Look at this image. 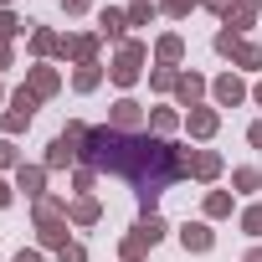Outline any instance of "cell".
Here are the masks:
<instances>
[{"mask_svg": "<svg viewBox=\"0 0 262 262\" xmlns=\"http://www.w3.org/2000/svg\"><path fill=\"white\" fill-rule=\"evenodd\" d=\"M226 6L231 0H201V11H211V16H226Z\"/></svg>", "mask_w": 262, "mask_h": 262, "instance_id": "41", "label": "cell"}, {"mask_svg": "<svg viewBox=\"0 0 262 262\" xmlns=\"http://www.w3.org/2000/svg\"><path fill=\"white\" fill-rule=\"evenodd\" d=\"M6 67H16V47H11V41H0V72H6Z\"/></svg>", "mask_w": 262, "mask_h": 262, "instance_id": "40", "label": "cell"}, {"mask_svg": "<svg viewBox=\"0 0 262 262\" xmlns=\"http://www.w3.org/2000/svg\"><path fill=\"white\" fill-rule=\"evenodd\" d=\"M180 62H185V36H180V31H165V36L155 41V67H175V72H180Z\"/></svg>", "mask_w": 262, "mask_h": 262, "instance_id": "13", "label": "cell"}, {"mask_svg": "<svg viewBox=\"0 0 262 262\" xmlns=\"http://www.w3.org/2000/svg\"><path fill=\"white\" fill-rule=\"evenodd\" d=\"M31 216H36V226H41V221H67V195L47 190L41 201H31Z\"/></svg>", "mask_w": 262, "mask_h": 262, "instance_id": "19", "label": "cell"}, {"mask_svg": "<svg viewBox=\"0 0 262 262\" xmlns=\"http://www.w3.org/2000/svg\"><path fill=\"white\" fill-rule=\"evenodd\" d=\"M26 88L47 103V98H57V93H62V72H57L52 62H36V67H26Z\"/></svg>", "mask_w": 262, "mask_h": 262, "instance_id": "8", "label": "cell"}, {"mask_svg": "<svg viewBox=\"0 0 262 262\" xmlns=\"http://www.w3.org/2000/svg\"><path fill=\"white\" fill-rule=\"evenodd\" d=\"M31 118H36V108H6V113H0V134H6V139L26 134V128H31Z\"/></svg>", "mask_w": 262, "mask_h": 262, "instance_id": "22", "label": "cell"}, {"mask_svg": "<svg viewBox=\"0 0 262 262\" xmlns=\"http://www.w3.org/2000/svg\"><path fill=\"white\" fill-rule=\"evenodd\" d=\"M103 77H108V67H103V62H82V67L72 72V88H77V93H98V88H103Z\"/></svg>", "mask_w": 262, "mask_h": 262, "instance_id": "20", "label": "cell"}, {"mask_svg": "<svg viewBox=\"0 0 262 262\" xmlns=\"http://www.w3.org/2000/svg\"><path fill=\"white\" fill-rule=\"evenodd\" d=\"M221 170H226V160H221L216 149H195V155H190V180L216 185V180H221Z\"/></svg>", "mask_w": 262, "mask_h": 262, "instance_id": "12", "label": "cell"}, {"mask_svg": "<svg viewBox=\"0 0 262 262\" xmlns=\"http://www.w3.org/2000/svg\"><path fill=\"white\" fill-rule=\"evenodd\" d=\"M41 165H47V170H72V165H77V149L57 134V139L47 144V160H41Z\"/></svg>", "mask_w": 262, "mask_h": 262, "instance_id": "21", "label": "cell"}, {"mask_svg": "<svg viewBox=\"0 0 262 262\" xmlns=\"http://www.w3.org/2000/svg\"><path fill=\"white\" fill-rule=\"evenodd\" d=\"M231 190H236V195H257V190H262V170H257V165H236V170H231Z\"/></svg>", "mask_w": 262, "mask_h": 262, "instance_id": "23", "label": "cell"}, {"mask_svg": "<svg viewBox=\"0 0 262 262\" xmlns=\"http://www.w3.org/2000/svg\"><path fill=\"white\" fill-rule=\"evenodd\" d=\"M11 262H47V252H41V247H21Z\"/></svg>", "mask_w": 262, "mask_h": 262, "instance_id": "38", "label": "cell"}, {"mask_svg": "<svg viewBox=\"0 0 262 262\" xmlns=\"http://www.w3.org/2000/svg\"><path fill=\"white\" fill-rule=\"evenodd\" d=\"M190 11H201V0H160V16H170V21H185Z\"/></svg>", "mask_w": 262, "mask_h": 262, "instance_id": "32", "label": "cell"}, {"mask_svg": "<svg viewBox=\"0 0 262 262\" xmlns=\"http://www.w3.org/2000/svg\"><path fill=\"white\" fill-rule=\"evenodd\" d=\"M67 226H72V221H41V226H36V247H41V252H62V247L72 242Z\"/></svg>", "mask_w": 262, "mask_h": 262, "instance_id": "18", "label": "cell"}, {"mask_svg": "<svg viewBox=\"0 0 262 262\" xmlns=\"http://www.w3.org/2000/svg\"><path fill=\"white\" fill-rule=\"evenodd\" d=\"M180 247L190 252V257H206L211 247H216V231H211V221L201 216V221H185L180 226Z\"/></svg>", "mask_w": 262, "mask_h": 262, "instance_id": "9", "label": "cell"}, {"mask_svg": "<svg viewBox=\"0 0 262 262\" xmlns=\"http://www.w3.org/2000/svg\"><path fill=\"white\" fill-rule=\"evenodd\" d=\"M175 77H180L175 67H149V88H155L160 98H175Z\"/></svg>", "mask_w": 262, "mask_h": 262, "instance_id": "28", "label": "cell"}, {"mask_svg": "<svg viewBox=\"0 0 262 262\" xmlns=\"http://www.w3.org/2000/svg\"><path fill=\"white\" fill-rule=\"evenodd\" d=\"M242 41H247V36H236V31H226V26H221V31L211 36V47H216V57H236V52H242Z\"/></svg>", "mask_w": 262, "mask_h": 262, "instance_id": "31", "label": "cell"}, {"mask_svg": "<svg viewBox=\"0 0 262 262\" xmlns=\"http://www.w3.org/2000/svg\"><path fill=\"white\" fill-rule=\"evenodd\" d=\"M98 190V170L93 165H72V195H93Z\"/></svg>", "mask_w": 262, "mask_h": 262, "instance_id": "29", "label": "cell"}, {"mask_svg": "<svg viewBox=\"0 0 262 262\" xmlns=\"http://www.w3.org/2000/svg\"><path fill=\"white\" fill-rule=\"evenodd\" d=\"M26 160H21V149H16V139H6L0 134V170H21Z\"/></svg>", "mask_w": 262, "mask_h": 262, "instance_id": "34", "label": "cell"}, {"mask_svg": "<svg viewBox=\"0 0 262 262\" xmlns=\"http://www.w3.org/2000/svg\"><path fill=\"white\" fill-rule=\"evenodd\" d=\"M11 206H16V180L0 175V211H11Z\"/></svg>", "mask_w": 262, "mask_h": 262, "instance_id": "37", "label": "cell"}, {"mask_svg": "<svg viewBox=\"0 0 262 262\" xmlns=\"http://www.w3.org/2000/svg\"><path fill=\"white\" fill-rule=\"evenodd\" d=\"M57 262H88V247H82V242H67V247L57 252Z\"/></svg>", "mask_w": 262, "mask_h": 262, "instance_id": "35", "label": "cell"}, {"mask_svg": "<svg viewBox=\"0 0 262 262\" xmlns=\"http://www.w3.org/2000/svg\"><path fill=\"white\" fill-rule=\"evenodd\" d=\"M0 103H6V88H0Z\"/></svg>", "mask_w": 262, "mask_h": 262, "instance_id": "46", "label": "cell"}, {"mask_svg": "<svg viewBox=\"0 0 262 262\" xmlns=\"http://www.w3.org/2000/svg\"><path fill=\"white\" fill-rule=\"evenodd\" d=\"M47 175H52L47 165H21V170H16V190H21L26 201H41V195H47Z\"/></svg>", "mask_w": 262, "mask_h": 262, "instance_id": "14", "label": "cell"}, {"mask_svg": "<svg viewBox=\"0 0 262 262\" xmlns=\"http://www.w3.org/2000/svg\"><path fill=\"white\" fill-rule=\"evenodd\" d=\"M236 226H242V231H247V236H262V206H257V201H252V206H247V211H242V216H236Z\"/></svg>", "mask_w": 262, "mask_h": 262, "instance_id": "33", "label": "cell"}, {"mask_svg": "<svg viewBox=\"0 0 262 262\" xmlns=\"http://www.w3.org/2000/svg\"><path fill=\"white\" fill-rule=\"evenodd\" d=\"M108 128H118V134H144V128H149V113H144V103L123 93V98L108 108Z\"/></svg>", "mask_w": 262, "mask_h": 262, "instance_id": "3", "label": "cell"}, {"mask_svg": "<svg viewBox=\"0 0 262 262\" xmlns=\"http://www.w3.org/2000/svg\"><path fill=\"white\" fill-rule=\"evenodd\" d=\"M57 6H62V16H88L93 0H57Z\"/></svg>", "mask_w": 262, "mask_h": 262, "instance_id": "36", "label": "cell"}, {"mask_svg": "<svg viewBox=\"0 0 262 262\" xmlns=\"http://www.w3.org/2000/svg\"><path fill=\"white\" fill-rule=\"evenodd\" d=\"M190 144H175V139H160V134H118L108 123H93L88 139H82V165H93L98 175H118L134 185L139 195V216H155L160 195L190 175Z\"/></svg>", "mask_w": 262, "mask_h": 262, "instance_id": "1", "label": "cell"}, {"mask_svg": "<svg viewBox=\"0 0 262 262\" xmlns=\"http://www.w3.org/2000/svg\"><path fill=\"white\" fill-rule=\"evenodd\" d=\"M98 47H103L98 31H72V36H62V52H57V57L82 67V62H98Z\"/></svg>", "mask_w": 262, "mask_h": 262, "instance_id": "6", "label": "cell"}, {"mask_svg": "<svg viewBox=\"0 0 262 262\" xmlns=\"http://www.w3.org/2000/svg\"><path fill=\"white\" fill-rule=\"evenodd\" d=\"M26 47H31V57H36V62H52V57L62 52V36H57L52 26H36V31L26 36Z\"/></svg>", "mask_w": 262, "mask_h": 262, "instance_id": "17", "label": "cell"}, {"mask_svg": "<svg viewBox=\"0 0 262 262\" xmlns=\"http://www.w3.org/2000/svg\"><path fill=\"white\" fill-rule=\"evenodd\" d=\"M252 103H257V108H262V77H257V88H252Z\"/></svg>", "mask_w": 262, "mask_h": 262, "instance_id": "43", "label": "cell"}, {"mask_svg": "<svg viewBox=\"0 0 262 262\" xmlns=\"http://www.w3.org/2000/svg\"><path fill=\"white\" fill-rule=\"evenodd\" d=\"M236 72H262V41H242V52L231 57Z\"/></svg>", "mask_w": 262, "mask_h": 262, "instance_id": "27", "label": "cell"}, {"mask_svg": "<svg viewBox=\"0 0 262 262\" xmlns=\"http://www.w3.org/2000/svg\"><path fill=\"white\" fill-rule=\"evenodd\" d=\"M252 98V88L242 82V72H221V77H211V103L216 108H242Z\"/></svg>", "mask_w": 262, "mask_h": 262, "instance_id": "5", "label": "cell"}, {"mask_svg": "<svg viewBox=\"0 0 262 262\" xmlns=\"http://www.w3.org/2000/svg\"><path fill=\"white\" fill-rule=\"evenodd\" d=\"M98 36L113 41V47H123V41H128V16H123L118 6H103V11H98Z\"/></svg>", "mask_w": 262, "mask_h": 262, "instance_id": "11", "label": "cell"}, {"mask_svg": "<svg viewBox=\"0 0 262 262\" xmlns=\"http://www.w3.org/2000/svg\"><path fill=\"white\" fill-rule=\"evenodd\" d=\"M201 216H206V221H226V216H231V190H206Z\"/></svg>", "mask_w": 262, "mask_h": 262, "instance_id": "24", "label": "cell"}, {"mask_svg": "<svg viewBox=\"0 0 262 262\" xmlns=\"http://www.w3.org/2000/svg\"><path fill=\"white\" fill-rule=\"evenodd\" d=\"M67 221L72 226H98L103 221V201L98 195H72L67 201Z\"/></svg>", "mask_w": 262, "mask_h": 262, "instance_id": "15", "label": "cell"}, {"mask_svg": "<svg viewBox=\"0 0 262 262\" xmlns=\"http://www.w3.org/2000/svg\"><path fill=\"white\" fill-rule=\"evenodd\" d=\"M236 6H247L252 16H262V0H236Z\"/></svg>", "mask_w": 262, "mask_h": 262, "instance_id": "42", "label": "cell"}, {"mask_svg": "<svg viewBox=\"0 0 262 262\" xmlns=\"http://www.w3.org/2000/svg\"><path fill=\"white\" fill-rule=\"evenodd\" d=\"M185 134H190L195 144H211V139L221 134V108H216V103L190 108V113H185Z\"/></svg>", "mask_w": 262, "mask_h": 262, "instance_id": "4", "label": "cell"}, {"mask_svg": "<svg viewBox=\"0 0 262 262\" xmlns=\"http://www.w3.org/2000/svg\"><path fill=\"white\" fill-rule=\"evenodd\" d=\"M252 21H257V16H252L247 6H236V0L226 6V16H221V26H226V31H236V36H247V31H252Z\"/></svg>", "mask_w": 262, "mask_h": 262, "instance_id": "26", "label": "cell"}, {"mask_svg": "<svg viewBox=\"0 0 262 262\" xmlns=\"http://www.w3.org/2000/svg\"><path fill=\"white\" fill-rule=\"evenodd\" d=\"M175 128H185V113H180L175 103H160V108H149V134H160V139H170Z\"/></svg>", "mask_w": 262, "mask_h": 262, "instance_id": "16", "label": "cell"}, {"mask_svg": "<svg viewBox=\"0 0 262 262\" xmlns=\"http://www.w3.org/2000/svg\"><path fill=\"white\" fill-rule=\"evenodd\" d=\"M0 6H6V11H16V6H21V0H0Z\"/></svg>", "mask_w": 262, "mask_h": 262, "instance_id": "45", "label": "cell"}, {"mask_svg": "<svg viewBox=\"0 0 262 262\" xmlns=\"http://www.w3.org/2000/svg\"><path fill=\"white\" fill-rule=\"evenodd\" d=\"M21 31L31 36V31H36V21H21L16 11H6V6H0V41H16Z\"/></svg>", "mask_w": 262, "mask_h": 262, "instance_id": "25", "label": "cell"}, {"mask_svg": "<svg viewBox=\"0 0 262 262\" xmlns=\"http://www.w3.org/2000/svg\"><path fill=\"white\" fill-rule=\"evenodd\" d=\"M206 93H211V82L201 77V72H190V67H180V77H175V108H201L206 103Z\"/></svg>", "mask_w": 262, "mask_h": 262, "instance_id": "7", "label": "cell"}, {"mask_svg": "<svg viewBox=\"0 0 262 262\" xmlns=\"http://www.w3.org/2000/svg\"><path fill=\"white\" fill-rule=\"evenodd\" d=\"M242 262H262V247H252V252H247V257H242Z\"/></svg>", "mask_w": 262, "mask_h": 262, "instance_id": "44", "label": "cell"}, {"mask_svg": "<svg viewBox=\"0 0 262 262\" xmlns=\"http://www.w3.org/2000/svg\"><path fill=\"white\" fill-rule=\"evenodd\" d=\"M128 236H134V242H139V247L149 252V247H160V242L170 236V221H165L160 211H155V216H139V221H134V231H128Z\"/></svg>", "mask_w": 262, "mask_h": 262, "instance_id": "10", "label": "cell"}, {"mask_svg": "<svg viewBox=\"0 0 262 262\" xmlns=\"http://www.w3.org/2000/svg\"><path fill=\"white\" fill-rule=\"evenodd\" d=\"M144 62H149V41H139V36H128L118 52H113V62H108V82L113 88H134L139 77H144Z\"/></svg>", "mask_w": 262, "mask_h": 262, "instance_id": "2", "label": "cell"}, {"mask_svg": "<svg viewBox=\"0 0 262 262\" xmlns=\"http://www.w3.org/2000/svg\"><path fill=\"white\" fill-rule=\"evenodd\" d=\"M123 16H128V26H155V16H160V6H155V0H134V6H128Z\"/></svg>", "mask_w": 262, "mask_h": 262, "instance_id": "30", "label": "cell"}, {"mask_svg": "<svg viewBox=\"0 0 262 262\" xmlns=\"http://www.w3.org/2000/svg\"><path fill=\"white\" fill-rule=\"evenodd\" d=\"M247 144H252V149H262V118H252V123H247Z\"/></svg>", "mask_w": 262, "mask_h": 262, "instance_id": "39", "label": "cell"}]
</instances>
